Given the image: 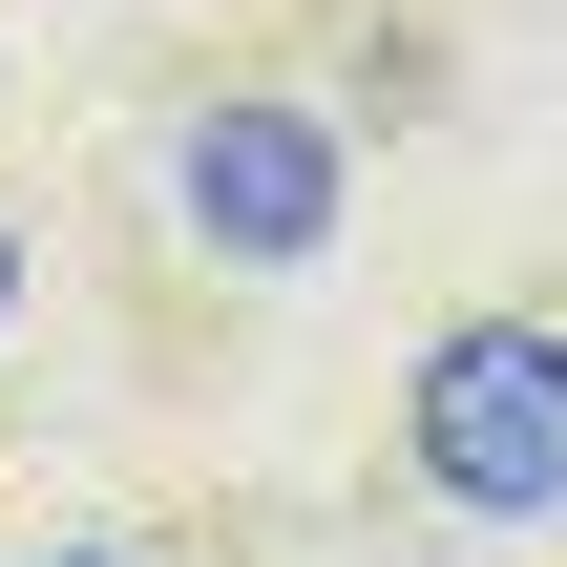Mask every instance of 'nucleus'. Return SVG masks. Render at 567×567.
<instances>
[{
	"instance_id": "1",
	"label": "nucleus",
	"mask_w": 567,
	"mask_h": 567,
	"mask_svg": "<svg viewBox=\"0 0 567 567\" xmlns=\"http://www.w3.org/2000/svg\"><path fill=\"white\" fill-rule=\"evenodd\" d=\"M400 442H421L442 505H484V526H567V337H547V316H463V337L421 358Z\"/></svg>"
},
{
	"instance_id": "4",
	"label": "nucleus",
	"mask_w": 567,
	"mask_h": 567,
	"mask_svg": "<svg viewBox=\"0 0 567 567\" xmlns=\"http://www.w3.org/2000/svg\"><path fill=\"white\" fill-rule=\"evenodd\" d=\"M42 567H105V547H42Z\"/></svg>"
},
{
	"instance_id": "2",
	"label": "nucleus",
	"mask_w": 567,
	"mask_h": 567,
	"mask_svg": "<svg viewBox=\"0 0 567 567\" xmlns=\"http://www.w3.org/2000/svg\"><path fill=\"white\" fill-rule=\"evenodd\" d=\"M189 231L231 252V274H295V252H337V126L316 105H189Z\"/></svg>"
},
{
	"instance_id": "3",
	"label": "nucleus",
	"mask_w": 567,
	"mask_h": 567,
	"mask_svg": "<svg viewBox=\"0 0 567 567\" xmlns=\"http://www.w3.org/2000/svg\"><path fill=\"white\" fill-rule=\"evenodd\" d=\"M0 316H21V231H0Z\"/></svg>"
}]
</instances>
